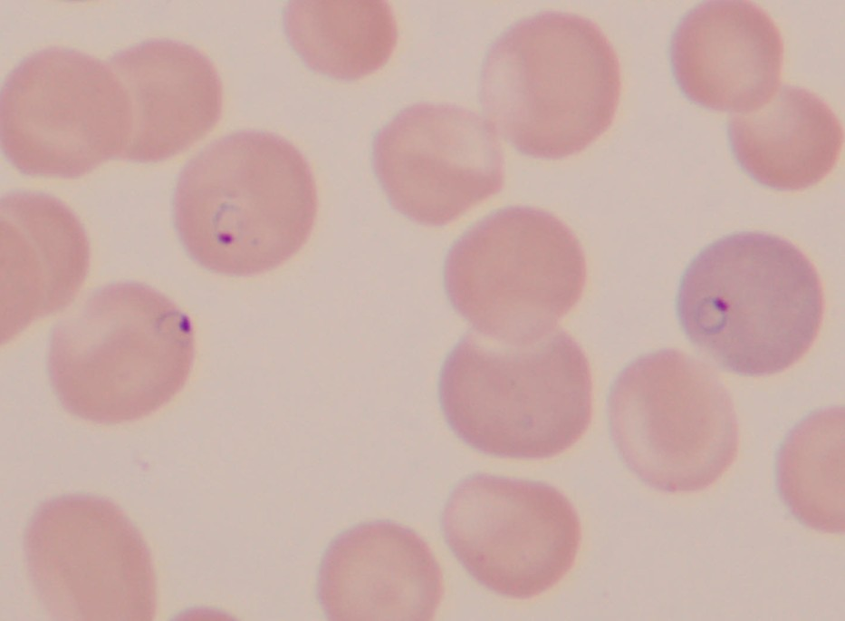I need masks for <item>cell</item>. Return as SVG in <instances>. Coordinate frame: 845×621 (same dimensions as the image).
Returning <instances> with one entry per match:
<instances>
[{"label": "cell", "mask_w": 845, "mask_h": 621, "mask_svg": "<svg viewBox=\"0 0 845 621\" xmlns=\"http://www.w3.org/2000/svg\"><path fill=\"white\" fill-rule=\"evenodd\" d=\"M318 209L304 156L274 133L242 131L200 150L179 174L173 199L178 238L204 268L250 277L293 257Z\"/></svg>", "instance_id": "obj_1"}, {"label": "cell", "mask_w": 845, "mask_h": 621, "mask_svg": "<svg viewBox=\"0 0 845 621\" xmlns=\"http://www.w3.org/2000/svg\"><path fill=\"white\" fill-rule=\"evenodd\" d=\"M676 310L688 340L725 371L781 373L815 341L824 313L820 277L792 243L738 232L703 248L686 268Z\"/></svg>", "instance_id": "obj_2"}, {"label": "cell", "mask_w": 845, "mask_h": 621, "mask_svg": "<svg viewBox=\"0 0 845 621\" xmlns=\"http://www.w3.org/2000/svg\"><path fill=\"white\" fill-rule=\"evenodd\" d=\"M621 90L618 55L591 20L557 11L522 19L490 46L480 102L523 155L577 154L610 127Z\"/></svg>", "instance_id": "obj_3"}, {"label": "cell", "mask_w": 845, "mask_h": 621, "mask_svg": "<svg viewBox=\"0 0 845 621\" xmlns=\"http://www.w3.org/2000/svg\"><path fill=\"white\" fill-rule=\"evenodd\" d=\"M438 396L453 432L500 458L556 456L581 438L592 412L588 359L560 328L523 345L468 332L442 365Z\"/></svg>", "instance_id": "obj_4"}, {"label": "cell", "mask_w": 845, "mask_h": 621, "mask_svg": "<svg viewBox=\"0 0 845 621\" xmlns=\"http://www.w3.org/2000/svg\"><path fill=\"white\" fill-rule=\"evenodd\" d=\"M195 357L189 316L142 283L94 291L53 329L48 374L69 413L99 424L142 419L185 385Z\"/></svg>", "instance_id": "obj_5"}, {"label": "cell", "mask_w": 845, "mask_h": 621, "mask_svg": "<svg viewBox=\"0 0 845 621\" xmlns=\"http://www.w3.org/2000/svg\"><path fill=\"white\" fill-rule=\"evenodd\" d=\"M586 275L581 246L565 223L541 209L511 206L454 242L444 286L475 332L523 345L555 329L580 300Z\"/></svg>", "instance_id": "obj_6"}, {"label": "cell", "mask_w": 845, "mask_h": 621, "mask_svg": "<svg viewBox=\"0 0 845 621\" xmlns=\"http://www.w3.org/2000/svg\"><path fill=\"white\" fill-rule=\"evenodd\" d=\"M608 418L623 462L659 491L706 490L738 452V422L725 384L710 366L680 350H658L629 364L611 385Z\"/></svg>", "instance_id": "obj_7"}, {"label": "cell", "mask_w": 845, "mask_h": 621, "mask_svg": "<svg viewBox=\"0 0 845 621\" xmlns=\"http://www.w3.org/2000/svg\"><path fill=\"white\" fill-rule=\"evenodd\" d=\"M131 126V102L119 76L78 50L36 51L2 87V150L25 175L80 178L120 158Z\"/></svg>", "instance_id": "obj_8"}, {"label": "cell", "mask_w": 845, "mask_h": 621, "mask_svg": "<svg viewBox=\"0 0 845 621\" xmlns=\"http://www.w3.org/2000/svg\"><path fill=\"white\" fill-rule=\"evenodd\" d=\"M24 549L34 589L53 619H154L149 549L111 500L67 494L43 501L26 527Z\"/></svg>", "instance_id": "obj_9"}, {"label": "cell", "mask_w": 845, "mask_h": 621, "mask_svg": "<svg viewBox=\"0 0 845 621\" xmlns=\"http://www.w3.org/2000/svg\"><path fill=\"white\" fill-rule=\"evenodd\" d=\"M442 529L478 583L515 599L537 597L559 583L572 568L581 540L575 508L558 489L485 473L454 488Z\"/></svg>", "instance_id": "obj_10"}, {"label": "cell", "mask_w": 845, "mask_h": 621, "mask_svg": "<svg viewBox=\"0 0 845 621\" xmlns=\"http://www.w3.org/2000/svg\"><path fill=\"white\" fill-rule=\"evenodd\" d=\"M375 175L391 207L431 227L453 222L498 193L504 162L497 134L477 113L420 102L376 134Z\"/></svg>", "instance_id": "obj_11"}, {"label": "cell", "mask_w": 845, "mask_h": 621, "mask_svg": "<svg viewBox=\"0 0 845 621\" xmlns=\"http://www.w3.org/2000/svg\"><path fill=\"white\" fill-rule=\"evenodd\" d=\"M669 55L676 82L692 102L743 113L775 94L783 43L773 19L754 3L706 1L679 21Z\"/></svg>", "instance_id": "obj_12"}, {"label": "cell", "mask_w": 845, "mask_h": 621, "mask_svg": "<svg viewBox=\"0 0 845 621\" xmlns=\"http://www.w3.org/2000/svg\"><path fill=\"white\" fill-rule=\"evenodd\" d=\"M317 595L330 620L433 618L443 575L429 546L412 529L378 520L337 536L326 549Z\"/></svg>", "instance_id": "obj_13"}, {"label": "cell", "mask_w": 845, "mask_h": 621, "mask_svg": "<svg viewBox=\"0 0 845 621\" xmlns=\"http://www.w3.org/2000/svg\"><path fill=\"white\" fill-rule=\"evenodd\" d=\"M1 217V342L67 307L89 269L90 247L75 214L41 192L5 195Z\"/></svg>", "instance_id": "obj_14"}, {"label": "cell", "mask_w": 845, "mask_h": 621, "mask_svg": "<svg viewBox=\"0 0 845 621\" xmlns=\"http://www.w3.org/2000/svg\"><path fill=\"white\" fill-rule=\"evenodd\" d=\"M109 64L131 102L132 126L120 159L141 163L176 156L218 122L223 90L212 62L198 49L150 39L117 52Z\"/></svg>", "instance_id": "obj_15"}, {"label": "cell", "mask_w": 845, "mask_h": 621, "mask_svg": "<svg viewBox=\"0 0 845 621\" xmlns=\"http://www.w3.org/2000/svg\"><path fill=\"white\" fill-rule=\"evenodd\" d=\"M728 139L740 167L777 190L805 189L834 168L843 130L831 107L804 88L783 85L762 107L734 114Z\"/></svg>", "instance_id": "obj_16"}, {"label": "cell", "mask_w": 845, "mask_h": 621, "mask_svg": "<svg viewBox=\"0 0 845 621\" xmlns=\"http://www.w3.org/2000/svg\"><path fill=\"white\" fill-rule=\"evenodd\" d=\"M283 25L309 68L341 81L383 67L398 41L394 14L384 0L292 1Z\"/></svg>", "instance_id": "obj_17"}, {"label": "cell", "mask_w": 845, "mask_h": 621, "mask_svg": "<svg viewBox=\"0 0 845 621\" xmlns=\"http://www.w3.org/2000/svg\"><path fill=\"white\" fill-rule=\"evenodd\" d=\"M779 494L806 527L845 530L844 408L828 407L791 430L777 456Z\"/></svg>", "instance_id": "obj_18"}]
</instances>
